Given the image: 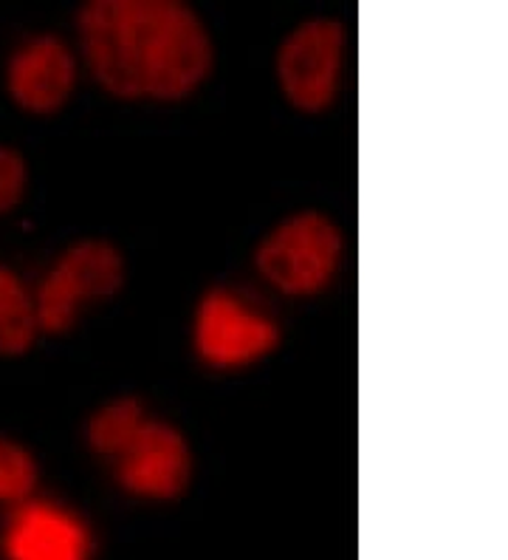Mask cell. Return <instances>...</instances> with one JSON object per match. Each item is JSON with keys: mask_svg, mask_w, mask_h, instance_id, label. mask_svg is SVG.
Returning a JSON list of instances; mask_svg holds the SVG:
<instances>
[{"mask_svg": "<svg viewBox=\"0 0 508 560\" xmlns=\"http://www.w3.org/2000/svg\"><path fill=\"white\" fill-rule=\"evenodd\" d=\"M80 40L102 89L122 100H181L212 71L210 32L178 0H94Z\"/></svg>", "mask_w": 508, "mask_h": 560, "instance_id": "cell-1", "label": "cell"}, {"mask_svg": "<svg viewBox=\"0 0 508 560\" xmlns=\"http://www.w3.org/2000/svg\"><path fill=\"white\" fill-rule=\"evenodd\" d=\"M258 269L285 294H314L333 278L342 258V233L328 215H292L258 246Z\"/></svg>", "mask_w": 508, "mask_h": 560, "instance_id": "cell-2", "label": "cell"}, {"mask_svg": "<svg viewBox=\"0 0 508 560\" xmlns=\"http://www.w3.org/2000/svg\"><path fill=\"white\" fill-rule=\"evenodd\" d=\"M125 283V260L116 246L105 241H82L71 246L57 267L46 275L34 298L37 328L62 335L76 323L80 308L91 301H105Z\"/></svg>", "mask_w": 508, "mask_h": 560, "instance_id": "cell-3", "label": "cell"}, {"mask_svg": "<svg viewBox=\"0 0 508 560\" xmlns=\"http://www.w3.org/2000/svg\"><path fill=\"white\" fill-rule=\"evenodd\" d=\"M345 57V28L331 18H317L285 37L277 55V80L285 100L305 114H319L333 103Z\"/></svg>", "mask_w": 508, "mask_h": 560, "instance_id": "cell-4", "label": "cell"}, {"mask_svg": "<svg viewBox=\"0 0 508 560\" xmlns=\"http://www.w3.org/2000/svg\"><path fill=\"white\" fill-rule=\"evenodd\" d=\"M280 328L232 292L212 289L198 306L196 349L217 369H237L277 349Z\"/></svg>", "mask_w": 508, "mask_h": 560, "instance_id": "cell-5", "label": "cell"}, {"mask_svg": "<svg viewBox=\"0 0 508 560\" xmlns=\"http://www.w3.org/2000/svg\"><path fill=\"white\" fill-rule=\"evenodd\" d=\"M119 458L122 485L144 499H178L190 485V444L167 422L147 419Z\"/></svg>", "mask_w": 508, "mask_h": 560, "instance_id": "cell-6", "label": "cell"}, {"mask_svg": "<svg viewBox=\"0 0 508 560\" xmlns=\"http://www.w3.org/2000/svg\"><path fill=\"white\" fill-rule=\"evenodd\" d=\"M76 62L66 43L55 35H43L17 48L9 60V94L28 114H55L74 91Z\"/></svg>", "mask_w": 508, "mask_h": 560, "instance_id": "cell-7", "label": "cell"}, {"mask_svg": "<svg viewBox=\"0 0 508 560\" xmlns=\"http://www.w3.org/2000/svg\"><path fill=\"white\" fill-rule=\"evenodd\" d=\"M9 560H88V529L66 510L32 501L12 515L3 538Z\"/></svg>", "mask_w": 508, "mask_h": 560, "instance_id": "cell-8", "label": "cell"}, {"mask_svg": "<svg viewBox=\"0 0 508 560\" xmlns=\"http://www.w3.org/2000/svg\"><path fill=\"white\" fill-rule=\"evenodd\" d=\"M34 335H37V317H34L32 298L12 269L0 267V354H26Z\"/></svg>", "mask_w": 508, "mask_h": 560, "instance_id": "cell-9", "label": "cell"}, {"mask_svg": "<svg viewBox=\"0 0 508 560\" xmlns=\"http://www.w3.org/2000/svg\"><path fill=\"white\" fill-rule=\"evenodd\" d=\"M144 419L142 405L135 399H116V402L105 405L96 410V417L88 424V442L94 451L105 453V456H122L135 439V433L142 431Z\"/></svg>", "mask_w": 508, "mask_h": 560, "instance_id": "cell-10", "label": "cell"}, {"mask_svg": "<svg viewBox=\"0 0 508 560\" xmlns=\"http://www.w3.org/2000/svg\"><path fill=\"white\" fill-rule=\"evenodd\" d=\"M37 485V465L21 444L0 439V501H21Z\"/></svg>", "mask_w": 508, "mask_h": 560, "instance_id": "cell-11", "label": "cell"}, {"mask_svg": "<svg viewBox=\"0 0 508 560\" xmlns=\"http://www.w3.org/2000/svg\"><path fill=\"white\" fill-rule=\"evenodd\" d=\"M26 190V162L21 153L0 148V212L12 210Z\"/></svg>", "mask_w": 508, "mask_h": 560, "instance_id": "cell-12", "label": "cell"}]
</instances>
